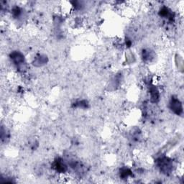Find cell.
Instances as JSON below:
<instances>
[{
    "label": "cell",
    "instance_id": "obj_1",
    "mask_svg": "<svg viewBox=\"0 0 184 184\" xmlns=\"http://www.w3.org/2000/svg\"><path fill=\"white\" fill-rule=\"evenodd\" d=\"M171 108L175 113H177V114H179L180 111H182L181 104L180 103V101L179 100H177V99L172 100Z\"/></svg>",
    "mask_w": 184,
    "mask_h": 184
}]
</instances>
